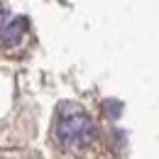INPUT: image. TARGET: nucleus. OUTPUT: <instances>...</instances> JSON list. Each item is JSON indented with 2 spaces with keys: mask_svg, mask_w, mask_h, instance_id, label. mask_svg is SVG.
<instances>
[{
  "mask_svg": "<svg viewBox=\"0 0 159 159\" xmlns=\"http://www.w3.org/2000/svg\"><path fill=\"white\" fill-rule=\"evenodd\" d=\"M27 34V17L20 15H0V44L5 49L17 47Z\"/></svg>",
  "mask_w": 159,
  "mask_h": 159,
  "instance_id": "nucleus-2",
  "label": "nucleus"
},
{
  "mask_svg": "<svg viewBox=\"0 0 159 159\" xmlns=\"http://www.w3.org/2000/svg\"><path fill=\"white\" fill-rule=\"evenodd\" d=\"M54 132H57V139L66 149H86L98 137L93 118L83 108H79L76 103H64L59 108Z\"/></svg>",
  "mask_w": 159,
  "mask_h": 159,
  "instance_id": "nucleus-1",
  "label": "nucleus"
}]
</instances>
